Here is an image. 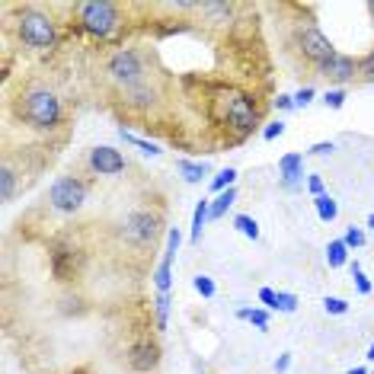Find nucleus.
I'll list each match as a JSON object with an SVG mask.
<instances>
[{"mask_svg": "<svg viewBox=\"0 0 374 374\" xmlns=\"http://www.w3.org/2000/svg\"><path fill=\"white\" fill-rule=\"evenodd\" d=\"M61 74H20L16 83L3 87V113H7V131L26 128L38 138V144L58 157L71 141L74 128V109L71 96L61 87Z\"/></svg>", "mask_w": 374, "mask_h": 374, "instance_id": "1", "label": "nucleus"}, {"mask_svg": "<svg viewBox=\"0 0 374 374\" xmlns=\"http://www.w3.org/2000/svg\"><path fill=\"white\" fill-rule=\"evenodd\" d=\"M282 7L285 13H292V20L282 23L285 58L292 61L301 77H317L323 64L339 55V48L314 20V3H282Z\"/></svg>", "mask_w": 374, "mask_h": 374, "instance_id": "2", "label": "nucleus"}, {"mask_svg": "<svg viewBox=\"0 0 374 374\" xmlns=\"http://www.w3.org/2000/svg\"><path fill=\"white\" fill-rule=\"evenodd\" d=\"M3 38L7 45H20L29 52H58L64 42L58 10L45 3H3Z\"/></svg>", "mask_w": 374, "mask_h": 374, "instance_id": "3", "label": "nucleus"}, {"mask_svg": "<svg viewBox=\"0 0 374 374\" xmlns=\"http://www.w3.org/2000/svg\"><path fill=\"white\" fill-rule=\"evenodd\" d=\"M93 173H68V176H58L48 189V208L58 211V215H77V211L87 205L93 189Z\"/></svg>", "mask_w": 374, "mask_h": 374, "instance_id": "4", "label": "nucleus"}, {"mask_svg": "<svg viewBox=\"0 0 374 374\" xmlns=\"http://www.w3.org/2000/svg\"><path fill=\"white\" fill-rule=\"evenodd\" d=\"M83 166H87V173H93V176H119V173L128 170V160L122 150L109 148V144H96V148L87 150Z\"/></svg>", "mask_w": 374, "mask_h": 374, "instance_id": "5", "label": "nucleus"}, {"mask_svg": "<svg viewBox=\"0 0 374 374\" xmlns=\"http://www.w3.org/2000/svg\"><path fill=\"white\" fill-rule=\"evenodd\" d=\"M317 77H323V80L329 83V90H336V87H343V90H345V83L359 80V55L339 52L336 58H329L326 64H323Z\"/></svg>", "mask_w": 374, "mask_h": 374, "instance_id": "6", "label": "nucleus"}, {"mask_svg": "<svg viewBox=\"0 0 374 374\" xmlns=\"http://www.w3.org/2000/svg\"><path fill=\"white\" fill-rule=\"evenodd\" d=\"M278 176H282V182L288 189H294L301 180H304V157L301 154H285L282 160H278Z\"/></svg>", "mask_w": 374, "mask_h": 374, "instance_id": "7", "label": "nucleus"}, {"mask_svg": "<svg viewBox=\"0 0 374 374\" xmlns=\"http://www.w3.org/2000/svg\"><path fill=\"white\" fill-rule=\"evenodd\" d=\"M211 221V202L208 199H202V202L195 205V211H192V233H189V240L192 243H199L202 240V231H205V224Z\"/></svg>", "mask_w": 374, "mask_h": 374, "instance_id": "8", "label": "nucleus"}, {"mask_svg": "<svg viewBox=\"0 0 374 374\" xmlns=\"http://www.w3.org/2000/svg\"><path fill=\"white\" fill-rule=\"evenodd\" d=\"M154 288H157L160 294H170V285H173V256L164 253V259L157 262V269H154Z\"/></svg>", "mask_w": 374, "mask_h": 374, "instance_id": "9", "label": "nucleus"}, {"mask_svg": "<svg viewBox=\"0 0 374 374\" xmlns=\"http://www.w3.org/2000/svg\"><path fill=\"white\" fill-rule=\"evenodd\" d=\"M176 170L182 173V180L192 182V186H195V182H202L205 176H208L211 166L205 164V160H202V164H195V160H176Z\"/></svg>", "mask_w": 374, "mask_h": 374, "instance_id": "10", "label": "nucleus"}, {"mask_svg": "<svg viewBox=\"0 0 374 374\" xmlns=\"http://www.w3.org/2000/svg\"><path fill=\"white\" fill-rule=\"evenodd\" d=\"M345 262H349V247H345V240H329L326 243V266L329 269H343Z\"/></svg>", "mask_w": 374, "mask_h": 374, "instance_id": "11", "label": "nucleus"}, {"mask_svg": "<svg viewBox=\"0 0 374 374\" xmlns=\"http://www.w3.org/2000/svg\"><path fill=\"white\" fill-rule=\"evenodd\" d=\"M233 202H237V186L227 189V192H221V195H215V199H211V221L224 217L227 208H233Z\"/></svg>", "mask_w": 374, "mask_h": 374, "instance_id": "12", "label": "nucleus"}, {"mask_svg": "<svg viewBox=\"0 0 374 374\" xmlns=\"http://www.w3.org/2000/svg\"><path fill=\"white\" fill-rule=\"evenodd\" d=\"M314 208H317V217H320V221H336V215H339V205H336V199H333V195H317L314 199Z\"/></svg>", "mask_w": 374, "mask_h": 374, "instance_id": "13", "label": "nucleus"}, {"mask_svg": "<svg viewBox=\"0 0 374 374\" xmlns=\"http://www.w3.org/2000/svg\"><path fill=\"white\" fill-rule=\"evenodd\" d=\"M233 182H237V170L233 166H224V170H217V176H211V192L215 195H221V192H227V189H233Z\"/></svg>", "mask_w": 374, "mask_h": 374, "instance_id": "14", "label": "nucleus"}, {"mask_svg": "<svg viewBox=\"0 0 374 374\" xmlns=\"http://www.w3.org/2000/svg\"><path fill=\"white\" fill-rule=\"evenodd\" d=\"M237 317L240 320H250L259 329H269V310H266V307H240Z\"/></svg>", "mask_w": 374, "mask_h": 374, "instance_id": "15", "label": "nucleus"}, {"mask_svg": "<svg viewBox=\"0 0 374 374\" xmlns=\"http://www.w3.org/2000/svg\"><path fill=\"white\" fill-rule=\"evenodd\" d=\"M166 317H170V294H154V323H157V333L166 329Z\"/></svg>", "mask_w": 374, "mask_h": 374, "instance_id": "16", "label": "nucleus"}, {"mask_svg": "<svg viewBox=\"0 0 374 374\" xmlns=\"http://www.w3.org/2000/svg\"><path fill=\"white\" fill-rule=\"evenodd\" d=\"M119 138L125 144H135L138 150H141V154H150V157H157L160 154V148L154 141H148V138H138V135H131V131H125V128H119Z\"/></svg>", "mask_w": 374, "mask_h": 374, "instance_id": "17", "label": "nucleus"}, {"mask_svg": "<svg viewBox=\"0 0 374 374\" xmlns=\"http://www.w3.org/2000/svg\"><path fill=\"white\" fill-rule=\"evenodd\" d=\"M233 227H237V231L243 233L247 240H259V224H256V217L237 215V217H233Z\"/></svg>", "mask_w": 374, "mask_h": 374, "instance_id": "18", "label": "nucleus"}, {"mask_svg": "<svg viewBox=\"0 0 374 374\" xmlns=\"http://www.w3.org/2000/svg\"><path fill=\"white\" fill-rule=\"evenodd\" d=\"M355 83H374V48L359 55V80Z\"/></svg>", "mask_w": 374, "mask_h": 374, "instance_id": "19", "label": "nucleus"}, {"mask_svg": "<svg viewBox=\"0 0 374 374\" xmlns=\"http://www.w3.org/2000/svg\"><path fill=\"white\" fill-rule=\"evenodd\" d=\"M192 288L202 294V298H215V292H217V288H215V278H211V275H195L192 278Z\"/></svg>", "mask_w": 374, "mask_h": 374, "instance_id": "20", "label": "nucleus"}, {"mask_svg": "<svg viewBox=\"0 0 374 374\" xmlns=\"http://www.w3.org/2000/svg\"><path fill=\"white\" fill-rule=\"evenodd\" d=\"M323 310L333 314V317H343V314H349V301L345 298H326L323 301Z\"/></svg>", "mask_w": 374, "mask_h": 374, "instance_id": "21", "label": "nucleus"}, {"mask_svg": "<svg viewBox=\"0 0 374 374\" xmlns=\"http://www.w3.org/2000/svg\"><path fill=\"white\" fill-rule=\"evenodd\" d=\"M345 247H349V250H359V247H365V233H361V227H355V224H352V227H345Z\"/></svg>", "mask_w": 374, "mask_h": 374, "instance_id": "22", "label": "nucleus"}, {"mask_svg": "<svg viewBox=\"0 0 374 374\" xmlns=\"http://www.w3.org/2000/svg\"><path fill=\"white\" fill-rule=\"evenodd\" d=\"M352 278H355V288H359V294H371V282H368V275L361 272L359 262H352Z\"/></svg>", "mask_w": 374, "mask_h": 374, "instance_id": "23", "label": "nucleus"}, {"mask_svg": "<svg viewBox=\"0 0 374 374\" xmlns=\"http://www.w3.org/2000/svg\"><path fill=\"white\" fill-rule=\"evenodd\" d=\"M345 96H349V93H345L343 87H336V90H326V96H323V103H326L329 109H343Z\"/></svg>", "mask_w": 374, "mask_h": 374, "instance_id": "24", "label": "nucleus"}, {"mask_svg": "<svg viewBox=\"0 0 374 374\" xmlns=\"http://www.w3.org/2000/svg\"><path fill=\"white\" fill-rule=\"evenodd\" d=\"M180 243H182V233H180V227H170V231H166V250H164V253H166V256H176V250H180Z\"/></svg>", "mask_w": 374, "mask_h": 374, "instance_id": "25", "label": "nucleus"}, {"mask_svg": "<svg viewBox=\"0 0 374 374\" xmlns=\"http://www.w3.org/2000/svg\"><path fill=\"white\" fill-rule=\"evenodd\" d=\"M278 310L282 314H294L298 310V298L292 292H278Z\"/></svg>", "mask_w": 374, "mask_h": 374, "instance_id": "26", "label": "nucleus"}, {"mask_svg": "<svg viewBox=\"0 0 374 374\" xmlns=\"http://www.w3.org/2000/svg\"><path fill=\"white\" fill-rule=\"evenodd\" d=\"M285 135V122L278 119V122H269V125L262 128V138H266V141H275V138H282Z\"/></svg>", "mask_w": 374, "mask_h": 374, "instance_id": "27", "label": "nucleus"}, {"mask_svg": "<svg viewBox=\"0 0 374 374\" xmlns=\"http://www.w3.org/2000/svg\"><path fill=\"white\" fill-rule=\"evenodd\" d=\"M259 301L266 310H278V292H272V288H259Z\"/></svg>", "mask_w": 374, "mask_h": 374, "instance_id": "28", "label": "nucleus"}, {"mask_svg": "<svg viewBox=\"0 0 374 374\" xmlns=\"http://www.w3.org/2000/svg\"><path fill=\"white\" fill-rule=\"evenodd\" d=\"M272 109H278V113H288V109H294V96H288V93H278V96L272 99Z\"/></svg>", "mask_w": 374, "mask_h": 374, "instance_id": "29", "label": "nucleus"}, {"mask_svg": "<svg viewBox=\"0 0 374 374\" xmlns=\"http://www.w3.org/2000/svg\"><path fill=\"white\" fill-rule=\"evenodd\" d=\"M314 96H317V90H314V87H310V83H307V87H301V90L294 93V106H307V103H310V99H314Z\"/></svg>", "mask_w": 374, "mask_h": 374, "instance_id": "30", "label": "nucleus"}, {"mask_svg": "<svg viewBox=\"0 0 374 374\" xmlns=\"http://www.w3.org/2000/svg\"><path fill=\"white\" fill-rule=\"evenodd\" d=\"M333 141H317L314 148H310V154H317V157H326V154H333Z\"/></svg>", "mask_w": 374, "mask_h": 374, "instance_id": "31", "label": "nucleus"}, {"mask_svg": "<svg viewBox=\"0 0 374 374\" xmlns=\"http://www.w3.org/2000/svg\"><path fill=\"white\" fill-rule=\"evenodd\" d=\"M307 189H310V195H314V199H317V195H323V180H320V176H307Z\"/></svg>", "mask_w": 374, "mask_h": 374, "instance_id": "32", "label": "nucleus"}, {"mask_svg": "<svg viewBox=\"0 0 374 374\" xmlns=\"http://www.w3.org/2000/svg\"><path fill=\"white\" fill-rule=\"evenodd\" d=\"M288 368H292V355L285 352V355H278V359H275V374H285Z\"/></svg>", "mask_w": 374, "mask_h": 374, "instance_id": "33", "label": "nucleus"}, {"mask_svg": "<svg viewBox=\"0 0 374 374\" xmlns=\"http://www.w3.org/2000/svg\"><path fill=\"white\" fill-rule=\"evenodd\" d=\"M349 374H368V371H365V368H352Z\"/></svg>", "mask_w": 374, "mask_h": 374, "instance_id": "34", "label": "nucleus"}, {"mask_svg": "<svg viewBox=\"0 0 374 374\" xmlns=\"http://www.w3.org/2000/svg\"><path fill=\"white\" fill-rule=\"evenodd\" d=\"M368 359H371V361H374V345H371V349H368Z\"/></svg>", "mask_w": 374, "mask_h": 374, "instance_id": "35", "label": "nucleus"}, {"mask_svg": "<svg viewBox=\"0 0 374 374\" xmlns=\"http://www.w3.org/2000/svg\"><path fill=\"white\" fill-rule=\"evenodd\" d=\"M368 227H374V215H371V217H368Z\"/></svg>", "mask_w": 374, "mask_h": 374, "instance_id": "36", "label": "nucleus"}]
</instances>
